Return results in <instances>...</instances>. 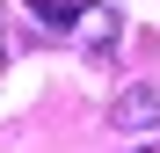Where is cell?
Here are the masks:
<instances>
[{
  "label": "cell",
  "instance_id": "6da1fadb",
  "mask_svg": "<svg viewBox=\"0 0 160 153\" xmlns=\"http://www.w3.org/2000/svg\"><path fill=\"white\" fill-rule=\"evenodd\" d=\"M109 131H124V139H153V131H160V88H153V80H131V88L109 102Z\"/></svg>",
  "mask_w": 160,
  "mask_h": 153
},
{
  "label": "cell",
  "instance_id": "7a4b0ae2",
  "mask_svg": "<svg viewBox=\"0 0 160 153\" xmlns=\"http://www.w3.org/2000/svg\"><path fill=\"white\" fill-rule=\"evenodd\" d=\"M124 37V15L117 8H80V22H73V44H88V51H109Z\"/></svg>",
  "mask_w": 160,
  "mask_h": 153
},
{
  "label": "cell",
  "instance_id": "3957f363",
  "mask_svg": "<svg viewBox=\"0 0 160 153\" xmlns=\"http://www.w3.org/2000/svg\"><path fill=\"white\" fill-rule=\"evenodd\" d=\"M29 15H37V29H44V37H73V22H80L73 0H29Z\"/></svg>",
  "mask_w": 160,
  "mask_h": 153
}]
</instances>
